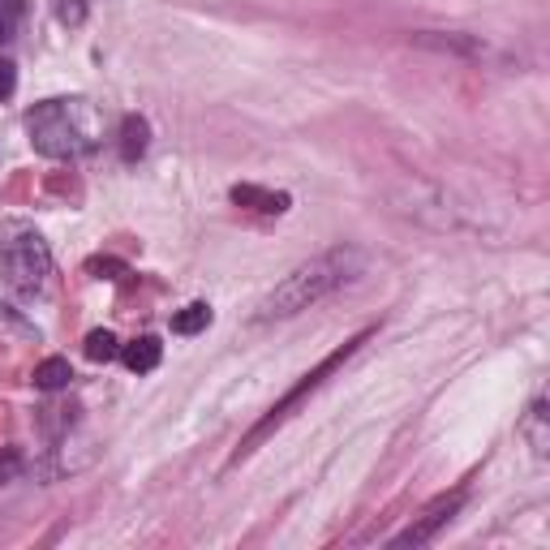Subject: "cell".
Returning <instances> with one entry per match:
<instances>
[{"mask_svg":"<svg viewBox=\"0 0 550 550\" xmlns=\"http://www.w3.org/2000/svg\"><path fill=\"white\" fill-rule=\"evenodd\" d=\"M361 267H366V258H361V250H353V245H340V250H327V254L310 258V263H301L293 275H284V280L258 301L254 323L293 318L301 310H310L314 301H323L327 293H336V288L357 280Z\"/></svg>","mask_w":550,"mask_h":550,"instance_id":"6da1fadb","label":"cell"},{"mask_svg":"<svg viewBox=\"0 0 550 550\" xmlns=\"http://www.w3.org/2000/svg\"><path fill=\"white\" fill-rule=\"evenodd\" d=\"M26 129H31L35 151L52 155V159H69V155H82L91 147V134H86V125L78 121V108L69 104V99L35 104L26 112Z\"/></svg>","mask_w":550,"mask_h":550,"instance_id":"7a4b0ae2","label":"cell"},{"mask_svg":"<svg viewBox=\"0 0 550 550\" xmlns=\"http://www.w3.org/2000/svg\"><path fill=\"white\" fill-rule=\"evenodd\" d=\"M5 271H9V280L18 293L26 297H35L48 288V275H52V254H48V245H43L35 233H22V237H13L5 245Z\"/></svg>","mask_w":550,"mask_h":550,"instance_id":"3957f363","label":"cell"},{"mask_svg":"<svg viewBox=\"0 0 550 550\" xmlns=\"http://www.w3.org/2000/svg\"><path fill=\"white\" fill-rule=\"evenodd\" d=\"M366 336H370V331H361V336H357V340H349V344H344V349H340V353H331V357H327V361H323V366H318L314 374H306V383H301V387H297V392H288V396H284V400H280V404H275V409H271V413L263 417V426H258V430L250 434V439H245V447H241V456H250V452H254V443H258V439H263V434H271L275 426H280V422H284V417H288V413H293V409H297V404H301V400H306V396L314 392V387H318V383H323V379H327V374H331V370H336V366H340V361H344V357H353V353H357V344H361V340H366Z\"/></svg>","mask_w":550,"mask_h":550,"instance_id":"277c9868","label":"cell"},{"mask_svg":"<svg viewBox=\"0 0 550 550\" xmlns=\"http://www.w3.org/2000/svg\"><path fill=\"white\" fill-rule=\"evenodd\" d=\"M460 503H465V490H456V495H443V499H434L430 508L413 520L404 533H396L392 538V546H426V542H434V533H439L447 520H452L456 512H460Z\"/></svg>","mask_w":550,"mask_h":550,"instance_id":"5b68a950","label":"cell"},{"mask_svg":"<svg viewBox=\"0 0 550 550\" xmlns=\"http://www.w3.org/2000/svg\"><path fill=\"white\" fill-rule=\"evenodd\" d=\"M233 202L237 207H250V211H263V215H284L293 207L288 194H271V190H258V185H233Z\"/></svg>","mask_w":550,"mask_h":550,"instance_id":"8992f818","label":"cell"},{"mask_svg":"<svg viewBox=\"0 0 550 550\" xmlns=\"http://www.w3.org/2000/svg\"><path fill=\"white\" fill-rule=\"evenodd\" d=\"M147 142H151V125L142 117H125V125H121V159L125 164H138V159L147 155Z\"/></svg>","mask_w":550,"mask_h":550,"instance_id":"52a82bcc","label":"cell"},{"mask_svg":"<svg viewBox=\"0 0 550 550\" xmlns=\"http://www.w3.org/2000/svg\"><path fill=\"white\" fill-rule=\"evenodd\" d=\"M121 357H125V366L134 370V374H147V370L159 366V357H164V344H159L155 336H142V340H134V344H125Z\"/></svg>","mask_w":550,"mask_h":550,"instance_id":"ba28073f","label":"cell"},{"mask_svg":"<svg viewBox=\"0 0 550 550\" xmlns=\"http://www.w3.org/2000/svg\"><path fill=\"white\" fill-rule=\"evenodd\" d=\"M417 48H434V52H456V56H477V39H465V35H439V31H422L413 35Z\"/></svg>","mask_w":550,"mask_h":550,"instance_id":"9c48e42d","label":"cell"},{"mask_svg":"<svg viewBox=\"0 0 550 550\" xmlns=\"http://www.w3.org/2000/svg\"><path fill=\"white\" fill-rule=\"evenodd\" d=\"M69 379H74V370H69L65 357H48L35 366V387L39 392H61V387H69Z\"/></svg>","mask_w":550,"mask_h":550,"instance_id":"30bf717a","label":"cell"},{"mask_svg":"<svg viewBox=\"0 0 550 550\" xmlns=\"http://www.w3.org/2000/svg\"><path fill=\"white\" fill-rule=\"evenodd\" d=\"M207 327H211V306H202V301L172 314V331H177V336H198V331H207Z\"/></svg>","mask_w":550,"mask_h":550,"instance_id":"8fae6325","label":"cell"},{"mask_svg":"<svg viewBox=\"0 0 550 550\" xmlns=\"http://www.w3.org/2000/svg\"><path fill=\"white\" fill-rule=\"evenodd\" d=\"M86 357H91V361H112V357H121L117 336H112V331H91V336H86Z\"/></svg>","mask_w":550,"mask_h":550,"instance_id":"7c38bea8","label":"cell"},{"mask_svg":"<svg viewBox=\"0 0 550 550\" xmlns=\"http://www.w3.org/2000/svg\"><path fill=\"white\" fill-rule=\"evenodd\" d=\"M18 22H22V0H0V43L18 35Z\"/></svg>","mask_w":550,"mask_h":550,"instance_id":"4fadbf2b","label":"cell"},{"mask_svg":"<svg viewBox=\"0 0 550 550\" xmlns=\"http://www.w3.org/2000/svg\"><path fill=\"white\" fill-rule=\"evenodd\" d=\"M56 18L65 26H82L86 22V0H56Z\"/></svg>","mask_w":550,"mask_h":550,"instance_id":"5bb4252c","label":"cell"},{"mask_svg":"<svg viewBox=\"0 0 550 550\" xmlns=\"http://www.w3.org/2000/svg\"><path fill=\"white\" fill-rule=\"evenodd\" d=\"M542 426H546V404L538 400L533 404V422H529V434H533V452H546V434H542Z\"/></svg>","mask_w":550,"mask_h":550,"instance_id":"9a60e30c","label":"cell"},{"mask_svg":"<svg viewBox=\"0 0 550 550\" xmlns=\"http://www.w3.org/2000/svg\"><path fill=\"white\" fill-rule=\"evenodd\" d=\"M13 91H18V65L9 56H0V99H9Z\"/></svg>","mask_w":550,"mask_h":550,"instance_id":"2e32d148","label":"cell"},{"mask_svg":"<svg viewBox=\"0 0 550 550\" xmlns=\"http://www.w3.org/2000/svg\"><path fill=\"white\" fill-rule=\"evenodd\" d=\"M18 469H22V452H13V447H9L5 460H0V482H9V477L18 473Z\"/></svg>","mask_w":550,"mask_h":550,"instance_id":"e0dca14e","label":"cell"}]
</instances>
